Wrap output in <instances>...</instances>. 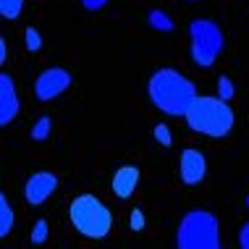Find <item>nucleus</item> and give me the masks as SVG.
Listing matches in <instances>:
<instances>
[{
    "label": "nucleus",
    "mask_w": 249,
    "mask_h": 249,
    "mask_svg": "<svg viewBox=\"0 0 249 249\" xmlns=\"http://www.w3.org/2000/svg\"><path fill=\"white\" fill-rule=\"evenodd\" d=\"M147 95L150 103L165 116H186L197 97V87L176 69H158L147 82Z\"/></svg>",
    "instance_id": "f257e3e1"
},
{
    "label": "nucleus",
    "mask_w": 249,
    "mask_h": 249,
    "mask_svg": "<svg viewBox=\"0 0 249 249\" xmlns=\"http://www.w3.org/2000/svg\"><path fill=\"white\" fill-rule=\"evenodd\" d=\"M184 118L192 131L205 134V137H213V139L228 137L233 124H236V116H233V107L228 105V100L210 97V95L194 97V103L189 105Z\"/></svg>",
    "instance_id": "f03ea898"
},
{
    "label": "nucleus",
    "mask_w": 249,
    "mask_h": 249,
    "mask_svg": "<svg viewBox=\"0 0 249 249\" xmlns=\"http://www.w3.org/2000/svg\"><path fill=\"white\" fill-rule=\"evenodd\" d=\"M71 226L87 239H105L113 228V215L95 194H82L69 207Z\"/></svg>",
    "instance_id": "7ed1b4c3"
},
{
    "label": "nucleus",
    "mask_w": 249,
    "mask_h": 249,
    "mask_svg": "<svg viewBox=\"0 0 249 249\" xmlns=\"http://www.w3.org/2000/svg\"><path fill=\"white\" fill-rule=\"evenodd\" d=\"M176 244L181 249H218L220 247L218 218L207 210H189L178 223Z\"/></svg>",
    "instance_id": "20e7f679"
},
{
    "label": "nucleus",
    "mask_w": 249,
    "mask_h": 249,
    "mask_svg": "<svg viewBox=\"0 0 249 249\" xmlns=\"http://www.w3.org/2000/svg\"><path fill=\"white\" fill-rule=\"evenodd\" d=\"M189 37H192L189 55L194 60V66H199V69H213L218 55L226 48L223 29L215 21H210V18H194L189 24Z\"/></svg>",
    "instance_id": "39448f33"
},
{
    "label": "nucleus",
    "mask_w": 249,
    "mask_h": 249,
    "mask_svg": "<svg viewBox=\"0 0 249 249\" xmlns=\"http://www.w3.org/2000/svg\"><path fill=\"white\" fill-rule=\"evenodd\" d=\"M71 87V73L66 69H45L35 79V97L39 103H50Z\"/></svg>",
    "instance_id": "423d86ee"
},
{
    "label": "nucleus",
    "mask_w": 249,
    "mask_h": 249,
    "mask_svg": "<svg viewBox=\"0 0 249 249\" xmlns=\"http://www.w3.org/2000/svg\"><path fill=\"white\" fill-rule=\"evenodd\" d=\"M58 189V176L55 173H48V171H39V173H32L24 184V199L29 205H42L48 202Z\"/></svg>",
    "instance_id": "0eeeda50"
},
{
    "label": "nucleus",
    "mask_w": 249,
    "mask_h": 249,
    "mask_svg": "<svg viewBox=\"0 0 249 249\" xmlns=\"http://www.w3.org/2000/svg\"><path fill=\"white\" fill-rule=\"evenodd\" d=\"M178 176L186 186H197L207 176V160L199 150H184L178 158Z\"/></svg>",
    "instance_id": "6e6552de"
},
{
    "label": "nucleus",
    "mask_w": 249,
    "mask_h": 249,
    "mask_svg": "<svg viewBox=\"0 0 249 249\" xmlns=\"http://www.w3.org/2000/svg\"><path fill=\"white\" fill-rule=\"evenodd\" d=\"M18 110H21V103L16 95V84L8 73H3L0 76V124L8 126L11 121H16Z\"/></svg>",
    "instance_id": "1a4fd4ad"
},
{
    "label": "nucleus",
    "mask_w": 249,
    "mask_h": 249,
    "mask_svg": "<svg viewBox=\"0 0 249 249\" xmlns=\"http://www.w3.org/2000/svg\"><path fill=\"white\" fill-rule=\"evenodd\" d=\"M139 176H142V171H139L137 165H124V168H118L116 176H113V194H116L118 199H129L131 194L137 192Z\"/></svg>",
    "instance_id": "9d476101"
},
{
    "label": "nucleus",
    "mask_w": 249,
    "mask_h": 249,
    "mask_svg": "<svg viewBox=\"0 0 249 249\" xmlns=\"http://www.w3.org/2000/svg\"><path fill=\"white\" fill-rule=\"evenodd\" d=\"M13 223H16V215H13V207H11V202L5 194H0V236H8L11 233V228Z\"/></svg>",
    "instance_id": "9b49d317"
},
{
    "label": "nucleus",
    "mask_w": 249,
    "mask_h": 249,
    "mask_svg": "<svg viewBox=\"0 0 249 249\" xmlns=\"http://www.w3.org/2000/svg\"><path fill=\"white\" fill-rule=\"evenodd\" d=\"M147 21H150V26L158 29V32H173V26H176L171 21V16H168L165 11H160V8H152L150 16H147Z\"/></svg>",
    "instance_id": "f8f14e48"
},
{
    "label": "nucleus",
    "mask_w": 249,
    "mask_h": 249,
    "mask_svg": "<svg viewBox=\"0 0 249 249\" xmlns=\"http://www.w3.org/2000/svg\"><path fill=\"white\" fill-rule=\"evenodd\" d=\"M50 129H53V118L50 116H42V118H37L35 126H32L29 137L35 139V142H45V139L50 137Z\"/></svg>",
    "instance_id": "ddd939ff"
},
{
    "label": "nucleus",
    "mask_w": 249,
    "mask_h": 249,
    "mask_svg": "<svg viewBox=\"0 0 249 249\" xmlns=\"http://www.w3.org/2000/svg\"><path fill=\"white\" fill-rule=\"evenodd\" d=\"M24 11V0H0V16L8 18V21H16Z\"/></svg>",
    "instance_id": "4468645a"
},
{
    "label": "nucleus",
    "mask_w": 249,
    "mask_h": 249,
    "mask_svg": "<svg viewBox=\"0 0 249 249\" xmlns=\"http://www.w3.org/2000/svg\"><path fill=\"white\" fill-rule=\"evenodd\" d=\"M48 231H50L48 220H37L35 228H32V236H29V241H32V244H45V241H48Z\"/></svg>",
    "instance_id": "2eb2a0df"
},
{
    "label": "nucleus",
    "mask_w": 249,
    "mask_h": 249,
    "mask_svg": "<svg viewBox=\"0 0 249 249\" xmlns=\"http://www.w3.org/2000/svg\"><path fill=\"white\" fill-rule=\"evenodd\" d=\"M24 39H26V50H32V53L42 50V35H39L35 26H29V29L24 32Z\"/></svg>",
    "instance_id": "dca6fc26"
},
{
    "label": "nucleus",
    "mask_w": 249,
    "mask_h": 249,
    "mask_svg": "<svg viewBox=\"0 0 249 249\" xmlns=\"http://www.w3.org/2000/svg\"><path fill=\"white\" fill-rule=\"evenodd\" d=\"M155 139H158L163 147H171V144H173V134H171V129H168L165 124H158V126H155Z\"/></svg>",
    "instance_id": "f3484780"
},
{
    "label": "nucleus",
    "mask_w": 249,
    "mask_h": 249,
    "mask_svg": "<svg viewBox=\"0 0 249 249\" xmlns=\"http://www.w3.org/2000/svg\"><path fill=\"white\" fill-rule=\"evenodd\" d=\"M218 97H223V100H231L233 97V82L226 76V73L218 79Z\"/></svg>",
    "instance_id": "a211bd4d"
},
{
    "label": "nucleus",
    "mask_w": 249,
    "mask_h": 249,
    "mask_svg": "<svg viewBox=\"0 0 249 249\" xmlns=\"http://www.w3.org/2000/svg\"><path fill=\"white\" fill-rule=\"evenodd\" d=\"M144 223H147V220H144V213H142V207H134V210H131V231H144Z\"/></svg>",
    "instance_id": "6ab92c4d"
},
{
    "label": "nucleus",
    "mask_w": 249,
    "mask_h": 249,
    "mask_svg": "<svg viewBox=\"0 0 249 249\" xmlns=\"http://www.w3.org/2000/svg\"><path fill=\"white\" fill-rule=\"evenodd\" d=\"M239 247L249 249V223H244V226H241V231H239Z\"/></svg>",
    "instance_id": "aec40b11"
},
{
    "label": "nucleus",
    "mask_w": 249,
    "mask_h": 249,
    "mask_svg": "<svg viewBox=\"0 0 249 249\" xmlns=\"http://www.w3.org/2000/svg\"><path fill=\"white\" fill-rule=\"evenodd\" d=\"M82 3H84V8H87V11H97V8H103L107 0H82Z\"/></svg>",
    "instance_id": "412c9836"
},
{
    "label": "nucleus",
    "mask_w": 249,
    "mask_h": 249,
    "mask_svg": "<svg viewBox=\"0 0 249 249\" xmlns=\"http://www.w3.org/2000/svg\"><path fill=\"white\" fill-rule=\"evenodd\" d=\"M5 58H8V48H5V39L0 42V63H5Z\"/></svg>",
    "instance_id": "4be33fe9"
},
{
    "label": "nucleus",
    "mask_w": 249,
    "mask_h": 249,
    "mask_svg": "<svg viewBox=\"0 0 249 249\" xmlns=\"http://www.w3.org/2000/svg\"><path fill=\"white\" fill-rule=\"evenodd\" d=\"M247 207H249V194H247Z\"/></svg>",
    "instance_id": "5701e85b"
}]
</instances>
